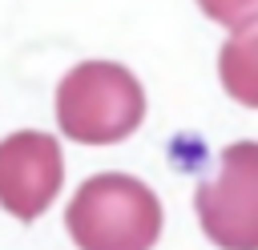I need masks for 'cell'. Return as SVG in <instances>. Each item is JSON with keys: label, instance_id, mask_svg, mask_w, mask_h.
<instances>
[{"label": "cell", "instance_id": "2", "mask_svg": "<svg viewBox=\"0 0 258 250\" xmlns=\"http://www.w3.org/2000/svg\"><path fill=\"white\" fill-rule=\"evenodd\" d=\"M64 226L77 250H153L161 238V202L129 173H97L73 194Z\"/></svg>", "mask_w": 258, "mask_h": 250}, {"label": "cell", "instance_id": "5", "mask_svg": "<svg viewBox=\"0 0 258 250\" xmlns=\"http://www.w3.org/2000/svg\"><path fill=\"white\" fill-rule=\"evenodd\" d=\"M218 77L222 89L242 101L246 109H258V24L234 32L218 52Z\"/></svg>", "mask_w": 258, "mask_h": 250}, {"label": "cell", "instance_id": "1", "mask_svg": "<svg viewBox=\"0 0 258 250\" xmlns=\"http://www.w3.org/2000/svg\"><path fill=\"white\" fill-rule=\"evenodd\" d=\"M145 121L141 81L113 60H81L56 85V125L81 145L125 141Z\"/></svg>", "mask_w": 258, "mask_h": 250}, {"label": "cell", "instance_id": "6", "mask_svg": "<svg viewBox=\"0 0 258 250\" xmlns=\"http://www.w3.org/2000/svg\"><path fill=\"white\" fill-rule=\"evenodd\" d=\"M198 8L214 24H226L230 32H242V28L258 24V0H198Z\"/></svg>", "mask_w": 258, "mask_h": 250}, {"label": "cell", "instance_id": "4", "mask_svg": "<svg viewBox=\"0 0 258 250\" xmlns=\"http://www.w3.org/2000/svg\"><path fill=\"white\" fill-rule=\"evenodd\" d=\"M60 181H64V157L52 133L20 129L0 141V206L12 218L20 222L40 218L60 194Z\"/></svg>", "mask_w": 258, "mask_h": 250}, {"label": "cell", "instance_id": "3", "mask_svg": "<svg viewBox=\"0 0 258 250\" xmlns=\"http://www.w3.org/2000/svg\"><path fill=\"white\" fill-rule=\"evenodd\" d=\"M198 222L218 250H258V141L222 149V169L194 194Z\"/></svg>", "mask_w": 258, "mask_h": 250}]
</instances>
